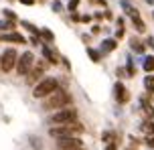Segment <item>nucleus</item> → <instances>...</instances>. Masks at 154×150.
I'll list each match as a JSON object with an SVG mask.
<instances>
[{
  "instance_id": "obj_12",
  "label": "nucleus",
  "mask_w": 154,
  "mask_h": 150,
  "mask_svg": "<svg viewBox=\"0 0 154 150\" xmlns=\"http://www.w3.org/2000/svg\"><path fill=\"white\" fill-rule=\"evenodd\" d=\"M116 47H118V41H116V39H103V41H101L100 51L106 55V53H112V51H116Z\"/></svg>"
},
{
  "instance_id": "obj_15",
  "label": "nucleus",
  "mask_w": 154,
  "mask_h": 150,
  "mask_svg": "<svg viewBox=\"0 0 154 150\" xmlns=\"http://www.w3.org/2000/svg\"><path fill=\"white\" fill-rule=\"evenodd\" d=\"M20 24H23V29H26V31L31 32L32 37H38V35H41V29H37V26H35L32 23H29V20H23Z\"/></svg>"
},
{
  "instance_id": "obj_11",
  "label": "nucleus",
  "mask_w": 154,
  "mask_h": 150,
  "mask_svg": "<svg viewBox=\"0 0 154 150\" xmlns=\"http://www.w3.org/2000/svg\"><path fill=\"white\" fill-rule=\"evenodd\" d=\"M122 8H124V12L130 16L132 20H136V18H140V12H138V8H134L130 4V0H122Z\"/></svg>"
},
{
  "instance_id": "obj_16",
  "label": "nucleus",
  "mask_w": 154,
  "mask_h": 150,
  "mask_svg": "<svg viewBox=\"0 0 154 150\" xmlns=\"http://www.w3.org/2000/svg\"><path fill=\"white\" fill-rule=\"evenodd\" d=\"M130 47H132V51H136L138 55H142V53H144V43H140L136 37H134V39H130Z\"/></svg>"
},
{
  "instance_id": "obj_13",
  "label": "nucleus",
  "mask_w": 154,
  "mask_h": 150,
  "mask_svg": "<svg viewBox=\"0 0 154 150\" xmlns=\"http://www.w3.org/2000/svg\"><path fill=\"white\" fill-rule=\"evenodd\" d=\"M41 49H43V55H45V59H47V61H49L51 65H57V63H59V59H57V55H55V53H53V51H51L49 47H47V45H43Z\"/></svg>"
},
{
  "instance_id": "obj_7",
  "label": "nucleus",
  "mask_w": 154,
  "mask_h": 150,
  "mask_svg": "<svg viewBox=\"0 0 154 150\" xmlns=\"http://www.w3.org/2000/svg\"><path fill=\"white\" fill-rule=\"evenodd\" d=\"M45 69H47V63H45V61H38V63H35V67L31 69V73L26 75V83L35 87L38 81H41V79L45 77Z\"/></svg>"
},
{
  "instance_id": "obj_23",
  "label": "nucleus",
  "mask_w": 154,
  "mask_h": 150,
  "mask_svg": "<svg viewBox=\"0 0 154 150\" xmlns=\"http://www.w3.org/2000/svg\"><path fill=\"white\" fill-rule=\"evenodd\" d=\"M132 23H134V29H136L138 32H144V31H146V24L142 23V18H136V20H132Z\"/></svg>"
},
{
  "instance_id": "obj_37",
  "label": "nucleus",
  "mask_w": 154,
  "mask_h": 150,
  "mask_svg": "<svg viewBox=\"0 0 154 150\" xmlns=\"http://www.w3.org/2000/svg\"><path fill=\"white\" fill-rule=\"evenodd\" d=\"M152 16H154V12H152Z\"/></svg>"
},
{
  "instance_id": "obj_22",
  "label": "nucleus",
  "mask_w": 154,
  "mask_h": 150,
  "mask_svg": "<svg viewBox=\"0 0 154 150\" xmlns=\"http://www.w3.org/2000/svg\"><path fill=\"white\" fill-rule=\"evenodd\" d=\"M142 130H144L148 136H154V122H144V124H142Z\"/></svg>"
},
{
  "instance_id": "obj_2",
  "label": "nucleus",
  "mask_w": 154,
  "mask_h": 150,
  "mask_svg": "<svg viewBox=\"0 0 154 150\" xmlns=\"http://www.w3.org/2000/svg\"><path fill=\"white\" fill-rule=\"evenodd\" d=\"M85 128L81 122H73V124H65V126H51L49 128V136L55 140L61 138H79V134H83Z\"/></svg>"
},
{
  "instance_id": "obj_33",
  "label": "nucleus",
  "mask_w": 154,
  "mask_h": 150,
  "mask_svg": "<svg viewBox=\"0 0 154 150\" xmlns=\"http://www.w3.org/2000/svg\"><path fill=\"white\" fill-rule=\"evenodd\" d=\"M93 2H95V4H100V6H108V2H106V0H93Z\"/></svg>"
},
{
  "instance_id": "obj_36",
  "label": "nucleus",
  "mask_w": 154,
  "mask_h": 150,
  "mask_svg": "<svg viewBox=\"0 0 154 150\" xmlns=\"http://www.w3.org/2000/svg\"><path fill=\"white\" fill-rule=\"evenodd\" d=\"M146 2H150V4H152V2H154V0H146Z\"/></svg>"
},
{
  "instance_id": "obj_18",
  "label": "nucleus",
  "mask_w": 154,
  "mask_h": 150,
  "mask_svg": "<svg viewBox=\"0 0 154 150\" xmlns=\"http://www.w3.org/2000/svg\"><path fill=\"white\" fill-rule=\"evenodd\" d=\"M38 37H41V39H45L47 43H53L55 41V35H53V31H51V29H41V35H38Z\"/></svg>"
},
{
  "instance_id": "obj_3",
  "label": "nucleus",
  "mask_w": 154,
  "mask_h": 150,
  "mask_svg": "<svg viewBox=\"0 0 154 150\" xmlns=\"http://www.w3.org/2000/svg\"><path fill=\"white\" fill-rule=\"evenodd\" d=\"M73 122H79V112L71 106V108H65V110L53 112L49 118H47V124L49 126H65V124H73Z\"/></svg>"
},
{
  "instance_id": "obj_9",
  "label": "nucleus",
  "mask_w": 154,
  "mask_h": 150,
  "mask_svg": "<svg viewBox=\"0 0 154 150\" xmlns=\"http://www.w3.org/2000/svg\"><path fill=\"white\" fill-rule=\"evenodd\" d=\"M114 97L118 103H128L130 102V91L126 89V85H124L122 81H118L114 85Z\"/></svg>"
},
{
  "instance_id": "obj_1",
  "label": "nucleus",
  "mask_w": 154,
  "mask_h": 150,
  "mask_svg": "<svg viewBox=\"0 0 154 150\" xmlns=\"http://www.w3.org/2000/svg\"><path fill=\"white\" fill-rule=\"evenodd\" d=\"M71 103H73V95L67 89L59 87L53 95H49L43 102V110L45 112H59V110H65V108H71Z\"/></svg>"
},
{
  "instance_id": "obj_28",
  "label": "nucleus",
  "mask_w": 154,
  "mask_h": 150,
  "mask_svg": "<svg viewBox=\"0 0 154 150\" xmlns=\"http://www.w3.org/2000/svg\"><path fill=\"white\" fill-rule=\"evenodd\" d=\"M71 20H73V23H81V14H77V12H71Z\"/></svg>"
},
{
  "instance_id": "obj_20",
  "label": "nucleus",
  "mask_w": 154,
  "mask_h": 150,
  "mask_svg": "<svg viewBox=\"0 0 154 150\" xmlns=\"http://www.w3.org/2000/svg\"><path fill=\"white\" fill-rule=\"evenodd\" d=\"M87 55H89V59H91L93 63H100V59H101L100 51H95V49H87Z\"/></svg>"
},
{
  "instance_id": "obj_34",
  "label": "nucleus",
  "mask_w": 154,
  "mask_h": 150,
  "mask_svg": "<svg viewBox=\"0 0 154 150\" xmlns=\"http://www.w3.org/2000/svg\"><path fill=\"white\" fill-rule=\"evenodd\" d=\"M20 2H23V4H26V6H32V4H35V0H20Z\"/></svg>"
},
{
  "instance_id": "obj_26",
  "label": "nucleus",
  "mask_w": 154,
  "mask_h": 150,
  "mask_svg": "<svg viewBox=\"0 0 154 150\" xmlns=\"http://www.w3.org/2000/svg\"><path fill=\"white\" fill-rule=\"evenodd\" d=\"M124 32H126V31H124V26H118V31H116V37H114V39H116V41H118V39H122V37H124Z\"/></svg>"
},
{
  "instance_id": "obj_25",
  "label": "nucleus",
  "mask_w": 154,
  "mask_h": 150,
  "mask_svg": "<svg viewBox=\"0 0 154 150\" xmlns=\"http://www.w3.org/2000/svg\"><path fill=\"white\" fill-rule=\"evenodd\" d=\"M77 6H79V0H69V2H67V8H69V12H75Z\"/></svg>"
},
{
  "instance_id": "obj_4",
  "label": "nucleus",
  "mask_w": 154,
  "mask_h": 150,
  "mask_svg": "<svg viewBox=\"0 0 154 150\" xmlns=\"http://www.w3.org/2000/svg\"><path fill=\"white\" fill-rule=\"evenodd\" d=\"M57 89H59V79L43 77L37 85L32 87V97H37V99H47V97L53 95Z\"/></svg>"
},
{
  "instance_id": "obj_19",
  "label": "nucleus",
  "mask_w": 154,
  "mask_h": 150,
  "mask_svg": "<svg viewBox=\"0 0 154 150\" xmlns=\"http://www.w3.org/2000/svg\"><path fill=\"white\" fill-rule=\"evenodd\" d=\"M144 87H146L148 93H154V75H150V73H148L146 77H144Z\"/></svg>"
},
{
  "instance_id": "obj_29",
  "label": "nucleus",
  "mask_w": 154,
  "mask_h": 150,
  "mask_svg": "<svg viewBox=\"0 0 154 150\" xmlns=\"http://www.w3.org/2000/svg\"><path fill=\"white\" fill-rule=\"evenodd\" d=\"M91 18H93L91 14H83V16H81V23H85V24H87V23H91Z\"/></svg>"
},
{
  "instance_id": "obj_5",
  "label": "nucleus",
  "mask_w": 154,
  "mask_h": 150,
  "mask_svg": "<svg viewBox=\"0 0 154 150\" xmlns=\"http://www.w3.org/2000/svg\"><path fill=\"white\" fill-rule=\"evenodd\" d=\"M16 61H18V53L16 49L8 47L4 53H0V71L2 73H10L16 69Z\"/></svg>"
},
{
  "instance_id": "obj_10",
  "label": "nucleus",
  "mask_w": 154,
  "mask_h": 150,
  "mask_svg": "<svg viewBox=\"0 0 154 150\" xmlns=\"http://www.w3.org/2000/svg\"><path fill=\"white\" fill-rule=\"evenodd\" d=\"M0 41L2 43H14V45H24L26 43V39H24L20 32H4V35H0Z\"/></svg>"
},
{
  "instance_id": "obj_30",
  "label": "nucleus",
  "mask_w": 154,
  "mask_h": 150,
  "mask_svg": "<svg viewBox=\"0 0 154 150\" xmlns=\"http://www.w3.org/2000/svg\"><path fill=\"white\" fill-rule=\"evenodd\" d=\"M146 144L150 146V148H154V136H150V138H146Z\"/></svg>"
},
{
  "instance_id": "obj_17",
  "label": "nucleus",
  "mask_w": 154,
  "mask_h": 150,
  "mask_svg": "<svg viewBox=\"0 0 154 150\" xmlns=\"http://www.w3.org/2000/svg\"><path fill=\"white\" fill-rule=\"evenodd\" d=\"M142 67H144V71H146V73H152L154 71V55H148L146 59H144Z\"/></svg>"
},
{
  "instance_id": "obj_24",
  "label": "nucleus",
  "mask_w": 154,
  "mask_h": 150,
  "mask_svg": "<svg viewBox=\"0 0 154 150\" xmlns=\"http://www.w3.org/2000/svg\"><path fill=\"white\" fill-rule=\"evenodd\" d=\"M134 63H132V59H128V67H126V75H128V77H134Z\"/></svg>"
},
{
  "instance_id": "obj_14",
  "label": "nucleus",
  "mask_w": 154,
  "mask_h": 150,
  "mask_svg": "<svg viewBox=\"0 0 154 150\" xmlns=\"http://www.w3.org/2000/svg\"><path fill=\"white\" fill-rule=\"evenodd\" d=\"M14 26H16V23H12V20H0V32L4 35V32H12L14 31Z\"/></svg>"
},
{
  "instance_id": "obj_32",
  "label": "nucleus",
  "mask_w": 154,
  "mask_h": 150,
  "mask_svg": "<svg viewBox=\"0 0 154 150\" xmlns=\"http://www.w3.org/2000/svg\"><path fill=\"white\" fill-rule=\"evenodd\" d=\"M93 18H95V20H101V18H103V12H95Z\"/></svg>"
},
{
  "instance_id": "obj_35",
  "label": "nucleus",
  "mask_w": 154,
  "mask_h": 150,
  "mask_svg": "<svg viewBox=\"0 0 154 150\" xmlns=\"http://www.w3.org/2000/svg\"><path fill=\"white\" fill-rule=\"evenodd\" d=\"M100 31H101V29H100V26H97V24H95V26H93V29H91V32H93V35H100Z\"/></svg>"
},
{
  "instance_id": "obj_6",
  "label": "nucleus",
  "mask_w": 154,
  "mask_h": 150,
  "mask_svg": "<svg viewBox=\"0 0 154 150\" xmlns=\"http://www.w3.org/2000/svg\"><path fill=\"white\" fill-rule=\"evenodd\" d=\"M35 67V53L32 51H24L23 55H18V61H16V75H20V77H26L31 69Z\"/></svg>"
},
{
  "instance_id": "obj_31",
  "label": "nucleus",
  "mask_w": 154,
  "mask_h": 150,
  "mask_svg": "<svg viewBox=\"0 0 154 150\" xmlns=\"http://www.w3.org/2000/svg\"><path fill=\"white\" fill-rule=\"evenodd\" d=\"M53 10H55V12H59V10H61V4H59L57 0H55V2H53Z\"/></svg>"
},
{
  "instance_id": "obj_8",
  "label": "nucleus",
  "mask_w": 154,
  "mask_h": 150,
  "mask_svg": "<svg viewBox=\"0 0 154 150\" xmlns=\"http://www.w3.org/2000/svg\"><path fill=\"white\" fill-rule=\"evenodd\" d=\"M59 150H85V144L81 138H61L57 140Z\"/></svg>"
},
{
  "instance_id": "obj_27",
  "label": "nucleus",
  "mask_w": 154,
  "mask_h": 150,
  "mask_svg": "<svg viewBox=\"0 0 154 150\" xmlns=\"http://www.w3.org/2000/svg\"><path fill=\"white\" fill-rule=\"evenodd\" d=\"M103 150H118V142H116V140H114V142H108Z\"/></svg>"
},
{
  "instance_id": "obj_21",
  "label": "nucleus",
  "mask_w": 154,
  "mask_h": 150,
  "mask_svg": "<svg viewBox=\"0 0 154 150\" xmlns=\"http://www.w3.org/2000/svg\"><path fill=\"white\" fill-rule=\"evenodd\" d=\"M2 14H4V18H6V20H12V23H16V18H18L14 10H8V8H4V10H2Z\"/></svg>"
}]
</instances>
